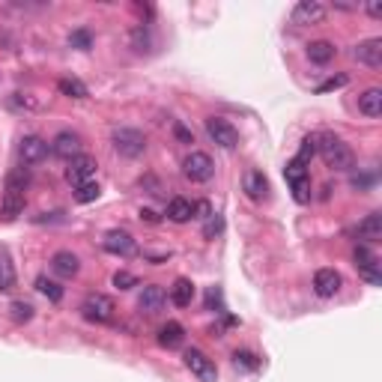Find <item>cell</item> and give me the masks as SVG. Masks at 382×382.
<instances>
[{"label":"cell","mask_w":382,"mask_h":382,"mask_svg":"<svg viewBox=\"0 0 382 382\" xmlns=\"http://www.w3.org/2000/svg\"><path fill=\"white\" fill-rule=\"evenodd\" d=\"M233 365L239 370H260V359L248 350H239V352H233Z\"/></svg>","instance_id":"1f68e13d"},{"label":"cell","mask_w":382,"mask_h":382,"mask_svg":"<svg viewBox=\"0 0 382 382\" xmlns=\"http://www.w3.org/2000/svg\"><path fill=\"white\" fill-rule=\"evenodd\" d=\"M102 194V188H99V183H84L75 188V200L78 203H93V200Z\"/></svg>","instance_id":"d6a6232c"},{"label":"cell","mask_w":382,"mask_h":382,"mask_svg":"<svg viewBox=\"0 0 382 382\" xmlns=\"http://www.w3.org/2000/svg\"><path fill=\"white\" fill-rule=\"evenodd\" d=\"M111 143L123 159H138L147 152V138H143V132H138V129H117Z\"/></svg>","instance_id":"277c9868"},{"label":"cell","mask_w":382,"mask_h":382,"mask_svg":"<svg viewBox=\"0 0 382 382\" xmlns=\"http://www.w3.org/2000/svg\"><path fill=\"white\" fill-rule=\"evenodd\" d=\"M165 302H168V293L159 284H147L138 296V308L143 314H159L161 308H165Z\"/></svg>","instance_id":"e0dca14e"},{"label":"cell","mask_w":382,"mask_h":382,"mask_svg":"<svg viewBox=\"0 0 382 382\" xmlns=\"http://www.w3.org/2000/svg\"><path fill=\"white\" fill-rule=\"evenodd\" d=\"M57 90L63 96H69V99H87L90 96V90H87V84H81L78 78H60V84H57Z\"/></svg>","instance_id":"83f0119b"},{"label":"cell","mask_w":382,"mask_h":382,"mask_svg":"<svg viewBox=\"0 0 382 382\" xmlns=\"http://www.w3.org/2000/svg\"><path fill=\"white\" fill-rule=\"evenodd\" d=\"M15 287V266L9 260V254L0 248V293H9Z\"/></svg>","instance_id":"484cf974"},{"label":"cell","mask_w":382,"mask_h":382,"mask_svg":"<svg viewBox=\"0 0 382 382\" xmlns=\"http://www.w3.org/2000/svg\"><path fill=\"white\" fill-rule=\"evenodd\" d=\"M206 308H209V311H215V308H218V314H221V290H218V287L206 290Z\"/></svg>","instance_id":"f35d334b"},{"label":"cell","mask_w":382,"mask_h":382,"mask_svg":"<svg viewBox=\"0 0 382 382\" xmlns=\"http://www.w3.org/2000/svg\"><path fill=\"white\" fill-rule=\"evenodd\" d=\"M9 316H12V323H18V325L30 323V320H33V305H27V302H12V305H9Z\"/></svg>","instance_id":"4dcf8cb0"},{"label":"cell","mask_w":382,"mask_h":382,"mask_svg":"<svg viewBox=\"0 0 382 382\" xmlns=\"http://www.w3.org/2000/svg\"><path fill=\"white\" fill-rule=\"evenodd\" d=\"M170 302L177 308H188L194 302V284H191L188 278H177L174 287H170Z\"/></svg>","instance_id":"d4e9b609"},{"label":"cell","mask_w":382,"mask_h":382,"mask_svg":"<svg viewBox=\"0 0 382 382\" xmlns=\"http://www.w3.org/2000/svg\"><path fill=\"white\" fill-rule=\"evenodd\" d=\"M347 75H334V78H329V81H323L320 87H316V93H329V90H338V87H347Z\"/></svg>","instance_id":"74e56055"},{"label":"cell","mask_w":382,"mask_h":382,"mask_svg":"<svg viewBox=\"0 0 382 382\" xmlns=\"http://www.w3.org/2000/svg\"><path fill=\"white\" fill-rule=\"evenodd\" d=\"M365 9H368V15H370V18H382V3H379V0H370V3H368Z\"/></svg>","instance_id":"b9f144b4"},{"label":"cell","mask_w":382,"mask_h":382,"mask_svg":"<svg viewBox=\"0 0 382 382\" xmlns=\"http://www.w3.org/2000/svg\"><path fill=\"white\" fill-rule=\"evenodd\" d=\"M165 215L174 224H185V221H191V218H194V203H191V200H185V197H174L168 203V212Z\"/></svg>","instance_id":"603a6c76"},{"label":"cell","mask_w":382,"mask_h":382,"mask_svg":"<svg viewBox=\"0 0 382 382\" xmlns=\"http://www.w3.org/2000/svg\"><path fill=\"white\" fill-rule=\"evenodd\" d=\"M221 230H224V218H221V215H218V212H212V215H209V218H206L203 236H206V239H215V236H218V233H221Z\"/></svg>","instance_id":"836d02e7"},{"label":"cell","mask_w":382,"mask_h":382,"mask_svg":"<svg viewBox=\"0 0 382 382\" xmlns=\"http://www.w3.org/2000/svg\"><path fill=\"white\" fill-rule=\"evenodd\" d=\"M334 54H338V48H334L332 42H325V39H316V42L308 45V60L316 63V66H325V63H332Z\"/></svg>","instance_id":"cb8c5ba5"},{"label":"cell","mask_w":382,"mask_h":382,"mask_svg":"<svg viewBox=\"0 0 382 382\" xmlns=\"http://www.w3.org/2000/svg\"><path fill=\"white\" fill-rule=\"evenodd\" d=\"M316 152H320L323 161L332 170H352L356 168V152H352L350 143L343 138H338L334 132L316 134Z\"/></svg>","instance_id":"6da1fadb"},{"label":"cell","mask_w":382,"mask_h":382,"mask_svg":"<svg viewBox=\"0 0 382 382\" xmlns=\"http://www.w3.org/2000/svg\"><path fill=\"white\" fill-rule=\"evenodd\" d=\"M352 257H356V266H359V272H361V275H365V278L370 281V284H382V275H379V257H376V254L368 248V245H359Z\"/></svg>","instance_id":"4fadbf2b"},{"label":"cell","mask_w":382,"mask_h":382,"mask_svg":"<svg viewBox=\"0 0 382 382\" xmlns=\"http://www.w3.org/2000/svg\"><path fill=\"white\" fill-rule=\"evenodd\" d=\"M325 18V6L320 0H302L293 6V24H320Z\"/></svg>","instance_id":"9a60e30c"},{"label":"cell","mask_w":382,"mask_h":382,"mask_svg":"<svg viewBox=\"0 0 382 382\" xmlns=\"http://www.w3.org/2000/svg\"><path fill=\"white\" fill-rule=\"evenodd\" d=\"M359 111L368 117V120H376L382 114V90L379 87H370L359 96Z\"/></svg>","instance_id":"ffe728a7"},{"label":"cell","mask_w":382,"mask_h":382,"mask_svg":"<svg viewBox=\"0 0 382 382\" xmlns=\"http://www.w3.org/2000/svg\"><path fill=\"white\" fill-rule=\"evenodd\" d=\"M132 42H134V48H138V51H143V45L150 42V27L147 24L134 27V30H132Z\"/></svg>","instance_id":"8d00e7d4"},{"label":"cell","mask_w":382,"mask_h":382,"mask_svg":"<svg viewBox=\"0 0 382 382\" xmlns=\"http://www.w3.org/2000/svg\"><path fill=\"white\" fill-rule=\"evenodd\" d=\"M105 251L114 254V257H132L134 251H138V242H134V236L129 230H111L102 239Z\"/></svg>","instance_id":"30bf717a"},{"label":"cell","mask_w":382,"mask_h":382,"mask_svg":"<svg viewBox=\"0 0 382 382\" xmlns=\"http://www.w3.org/2000/svg\"><path fill=\"white\" fill-rule=\"evenodd\" d=\"M316 156V134H308V138L302 141V150H299V161H305V165H308V161H311Z\"/></svg>","instance_id":"e575fe53"},{"label":"cell","mask_w":382,"mask_h":382,"mask_svg":"<svg viewBox=\"0 0 382 382\" xmlns=\"http://www.w3.org/2000/svg\"><path fill=\"white\" fill-rule=\"evenodd\" d=\"M81 147H84V143H81V134L78 132H60L57 138L51 141V152L54 156H60V159H66V161H72V159H78L81 156Z\"/></svg>","instance_id":"7c38bea8"},{"label":"cell","mask_w":382,"mask_h":382,"mask_svg":"<svg viewBox=\"0 0 382 382\" xmlns=\"http://www.w3.org/2000/svg\"><path fill=\"white\" fill-rule=\"evenodd\" d=\"M24 203H27V194L24 191H3V200H0V218L3 221H15L18 215L24 212Z\"/></svg>","instance_id":"ac0fdd59"},{"label":"cell","mask_w":382,"mask_h":382,"mask_svg":"<svg viewBox=\"0 0 382 382\" xmlns=\"http://www.w3.org/2000/svg\"><path fill=\"white\" fill-rule=\"evenodd\" d=\"M370 185H374V174H356V177H352V188H361V191H365V188H370Z\"/></svg>","instance_id":"60d3db41"},{"label":"cell","mask_w":382,"mask_h":382,"mask_svg":"<svg viewBox=\"0 0 382 382\" xmlns=\"http://www.w3.org/2000/svg\"><path fill=\"white\" fill-rule=\"evenodd\" d=\"M284 177H287V185L293 188V197H296V203H308L311 200V177H308V168H305V161H287V168H284Z\"/></svg>","instance_id":"3957f363"},{"label":"cell","mask_w":382,"mask_h":382,"mask_svg":"<svg viewBox=\"0 0 382 382\" xmlns=\"http://www.w3.org/2000/svg\"><path fill=\"white\" fill-rule=\"evenodd\" d=\"M356 236H359V239H365V242H379V239H382V215H379V212L365 215V218L359 221Z\"/></svg>","instance_id":"44dd1931"},{"label":"cell","mask_w":382,"mask_h":382,"mask_svg":"<svg viewBox=\"0 0 382 382\" xmlns=\"http://www.w3.org/2000/svg\"><path fill=\"white\" fill-rule=\"evenodd\" d=\"M51 269H54V275H60V278H75L81 272V260L72 251H57L51 257Z\"/></svg>","instance_id":"d6986e66"},{"label":"cell","mask_w":382,"mask_h":382,"mask_svg":"<svg viewBox=\"0 0 382 382\" xmlns=\"http://www.w3.org/2000/svg\"><path fill=\"white\" fill-rule=\"evenodd\" d=\"M183 174L191 179V183H209V179L215 177V161L209 159V152L191 150L183 161Z\"/></svg>","instance_id":"5b68a950"},{"label":"cell","mask_w":382,"mask_h":382,"mask_svg":"<svg viewBox=\"0 0 382 382\" xmlns=\"http://www.w3.org/2000/svg\"><path fill=\"white\" fill-rule=\"evenodd\" d=\"M242 188H245V194H248L254 203H263V200L269 197V179L263 170H248L242 179Z\"/></svg>","instance_id":"2e32d148"},{"label":"cell","mask_w":382,"mask_h":382,"mask_svg":"<svg viewBox=\"0 0 382 382\" xmlns=\"http://www.w3.org/2000/svg\"><path fill=\"white\" fill-rule=\"evenodd\" d=\"M341 287H343V278H341L338 269H316V275H314V293L320 296V299L338 296Z\"/></svg>","instance_id":"8fae6325"},{"label":"cell","mask_w":382,"mask_h":382,"mask_svg":"<svg viewBox=\"0 0 382 382\" xmlns=\"http://www.w3.org/2000/svg\"><path fill=\"white\" fill-rule=\"evenodd\" d=\"M206 134H209V141L218 143L221 150H236V147H239V132H236V125L230 120H224V117H209V120H206Z\"/></svg>","instance_id":"8992f818"},{"label":"cell","mask_w":382,"mask_h":382,"mask_svg":"<svg viewBox=\"0 0 382 382\" xmlns=\"http://www.w3.org/2000/svg\"><path fill=\"white\" fill-rule=\"evenodd\" d=\"M141 218H143V221H150V224H156V221H159V215L152 212V209H141Z\"/></svg>","instance_id":"7bdbcfd3"},{"label":"cell","mask_w":382,"mask_h":382,"mask_svg":"<svg viewBox=\"0 0 382 382\" xmlns=\"http://www.w3.org/2000/svg\"><path fill=\"white\" fill-rule=\"evenodd\" d=\"M36 290H39V293L48 299V302H63V287L57 284V281L39 275V278H36Z\"/></svg>","instance_id":"f1b7e54d"},{"label":"cell","mask_w":382,"mask_h":382,"mask_svg":"<svg viewBox=\"0 0 382 382\" xmlns=\"http://www.w3.org/2000/svg\"><path fill=\"white\" fill-rule=\"evenodd\" d=\"M185 368L194 374L200 382H215L218 379V368H215V361L206 356V352H200V350H185Z\"/></svg>","instance_id":"52a82bcc"},{"label":"cell","mask_w":382,"mask_h":382,"mask_svg":"<svg viewBox=\"0 0 382 382\" xmlns=\"http://www.w3.org/2000/svg\"><path fill=\"white\" fill-rule=\"evenodd\" d=\"M48 141H42L39 134H24L21 143H18V159H21V165H39V161H45V156H48Z\"/></svg>","instance_id":"9c48e42d"},{"label":"cell","mask_w":382,"mask_h":382,"mask_svg":"<svg viewBox=\"0 0 382 382\" xmlns=\"http://www.w3.org/2000/svg\"><path fill=\"white\" fill-rule=\"evenodd\" d=\"M114 311H117L114 299L105 293H90L84 302H81V314H84V320H90V323H111Z\"/></svg>","instance_id":"7a4b0ae2"},{"label":"cell","mask_w":382,"mask_h":382,"mask_svg":"<svg viewBox=\"0 0 382 382\" xmlns=\"http://www.w3.org/2000/svg\"><path fill=\"white\" fill-rule=\"evenodd\" d=\"M6 188L9 191H27V188H30V170H27V168H12L6 174Z\"/></svg>","instance_id":"4316f807"},{"label":"cell","mask_w":382,"mask_h":382,"mask_svg":"<svg viewBox=\"0 0 382 382\" xmlns=\"http://www.w3.org/2000/svg\"><path fill=\"white\" fill-rule=\"evenodd\" d=\"M96 159L93 156H84L81 152L78 159H72L69 161V168H66V183L72 188H78V185H84V183H93V174H96Z\"/></svg>","instance_id":"ba28073f"},{"label":"cell","mask_w":382,"mask_h":382,"mask_svg":"<svg viewBox=\"0 0 382 382\" xmlns=\"http://www.w3.org/2000/svg\"><path fill=\"white\" fill-rule=\"evenodd\" d=\"M174 134H177V141H183V143H194V134H191L183 123H174Z\"/></svg>","instance_id":"ab89813d"},{"label":"cell","mask_w":382,"mask_h":382,"mask_svg":"<svg viewBox=\"0 0 382 382\" xmlns=\"http://www.w3.org/2000/svg\"><path fill=\"white\" fill-rule=\"evenodd\" d=\"M69 45H72V48H78V51H90V48H93V33H90L87 27H78V30L69 33Z\"/></svg>","instance_id":"f546056e"},{"label":"cell","mask_w":382,"mask_h":382,"mask_svg":"<svg viewBox=\"0 0 382 382\" xmlns=\"http://www.w3.org/2000/svg\"><path fill=\"white\" fill-rule=\"evenodd\" d=\"M114 287L117 290H132V287H138V278H134L132 275V272H117V275H114Z\"/></svg>","instance_id":"d590c367"},{"label":"cell","mask_w":382,"mask_h":382,"mask_svg":"<svg viewBox=\"0 0 382 382\" xmlns=\"http://www.w3.org/2000/svg\"><path fill=\"white\" fill-rule=\"evenodd\" d=\"M183 341H185V329H183L179 323H174V320L165 323V325L159 329V343H161L165 350H177V347H183Z\"/></svg>","instance_id":"7402d4cb"},{"label":"cell","mask_w":382,"mask_h":382,"mask_svg":"<svg viewBox=\"0 0 382 382\" xmlns=\"http://www.w3.org/2000/svg\"><path fill=\"white\" fill-rule=\"evenodd\" d=\"M352 57L359 63H365L368 69H379L382 66V39L374 36V39H365L356 45V51H352Z\"/></svg>","instance_id":"5bb4252c"}]
</instances>
